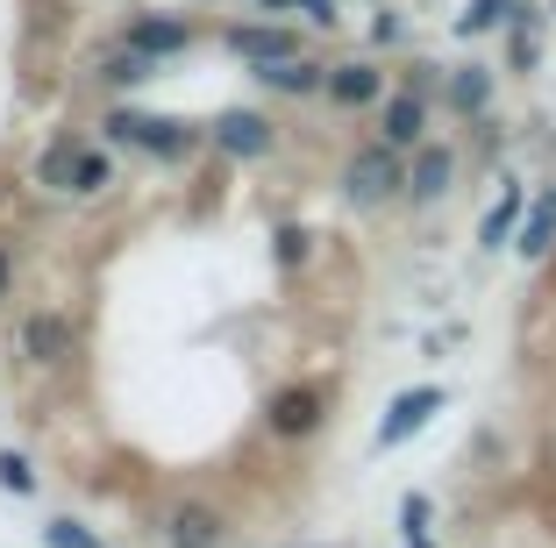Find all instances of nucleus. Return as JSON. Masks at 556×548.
<instances>
[{
    "mask_svg": "<svg viewBox=\"0 0 556 548\" xmlns=\"http://www.w3.org/2000/svg\"><path fill=\"white\" fill-rule=\"evenodd\" d=\"M343 193L357 200V207H386L393 193H407V164H400V150L393 143L357 150V157H350V171H343Z\"/></svg>",
    "mask_w": 556,
    "mask_h": 548,
    "instance_id": "nucleus-1",
    "label": "nucleus"
},
{
    "mask_svg": "<svg viewBox=\"0 0 556 548\" xmlns=\"http://www.w3.org/2000/svg\"><path fill=\"white\" fill-rule=\"evenodd\" d=\"M108 136H115V143H143V150H157V157H186V150H193V129L157 122V114H136V107L108 114Z\"/></svg>",
    "mask_w": 556,
    "mask_h": 548,
    "instance_id": "nucleus-2",
    "label": "nucleus"
},
{
    "mask_svg": "<svg viewBox=\"0 0 556 548\" xmlns=\"http://www.w3.org/2000/svg\"><path fill=\"white\" fill-rule=\"evenodd\" d=\"M435 406H442V385H414V392H400V399L386 406V420H378V449H400L407 435H421Z\"/></svg>",
    "mask_w": 556,
    "mask_h": 548,
    "instance_id": "nucleus-3",
    "label": "nucleus"
},
{
    "mask_svg": "<svg viewBox=\"0 0 556 548\" xmlns=\"http://www.w3.org/2000/svg\"><path fill=\"white\" fill-rule=\"evenodd\" d=\"M450 178H457V150H442V143H421L414 150V164H407V200H442L450 193Z\"/></svg>",
    "mask_w": 556,
    "mask_h": 548,
    "instance_id": "nucleus-4",
    "label": "nucleus"
},
{
    "mask_svg": "<svg viewBox=\"0 0 556 548\" xmlns=\"http://www.w3.org/2000/svg\"><path fill=\"white\" fill-rule=\"evenodd\" d=\"M214 143L229 150V157H264V150H271V122H264V114H222V122H214Z\"/></svg>",
    "mask_w": 556,
    "mask_h": 548,
    "instance_id": "nucleus-5",
    "label": "nucleus"
},
{
    "mask_svg": "<svg viewBox=\"0 0 556 548\" xmlns=\"http://www.w3.org/2000/svg\"><path fill=\"white\" fill-rule=\"evenodd\" d=\"M421 129H428V100L414 93V86L386 100V143H393V150H414V143H421Z\"/></svg>",
    "mask_w": 556,
    "mask_h": 548,
    "instance_id": "nucleus-6",
    "label": "nucleus"
},
{
    "mask_svg": "<svg viewBox=\"0 0 556 548\" xmlns=\"http://www.w3.org/2000/svg\"><path fill=\"white\" fill-rule=\"evenodd\" d=\"M314 420H321V392L293 385V392H278V399H271V435H307Z\"/></svg>",
    "mask_w": 556,
    "mask_h": 548,
    "instance_id": "nucleus-7",
    "label": "nucleus"
},
{
    "mask_svg": "<svg viewBox=\"0 0 556 548\" xmlns=\"http://www.w3.org/2000/svg\"><path fill=\"white\" fill-rule=\"evenodd\" d=\"M328 93L343 100V107H371V100L386 93V72L378 65H336L328 72Z\"/></svg>",
    "mask_w": 556,
    "mask_h": 548,
    "instance_id": "nucleus-8",
    "label": "nucleus"
},
{
    "mask_svg": "<svg viewBox=\"0 0 556 548\" xmlns=\"http://www.w3.org/2000/svg\"><path fill=\"white\" fill-rule=\"evenodd\" d=\"M514 250H521L528 264H542V257L556 250V193H542V200H535V214L521 221V235H514Z\"/></svg>",
    "mask_w": 556,
    "mask_h": 548,
    "instance_id": "nucleus-9",
    "label": "nucleus"
},
{
    "mask_svg": "<svg viewBox=\"0 0 556 548\" xmlns=\"http://www.w3.org/2000/svg\"><path fill=\"white\" fill-rule=\"evenodd\" d=\"M229 43H236V58H257V65H278V58H300V36H293V29H236Z\"/></svg>",
    "mask_w": 556,
    "mask_h": 548,
    "instance_id": "nucleus-10",
    "label": "nucleus"
},
{
    "mask_svg": "<svg viewBox=\"0 0 556 548\" xmlns=\"http://www.w3.org/2000/svg\"><path fill=\"white\" fill-rule=\"evenodd\" d=\"M257 79H264V86H278V93H321L328 72H321V65H307V58H278V65H264Z\"/></svg>",
    "mask_w": 556,
    "mask_h": 548,
    "instance_id": "nucleus-11",
    "label": "nucleus"
},
{
    "mask_svg": "<svg viewBox=\"0 0 556 548\" xmlns=\"http://www.w3.org/2000/svg\"><path fill=\"white\" fill-rule=\"evenodd\" d=\"M214 541H222V520L207 506H179L172 513V548H214Z\"/></svg>",
    "mask_w": 556,
    "mask_h": 548,
    "instance_id": "nucleus-12",
    "label": "nucleus"
},
{
    "mask_svg": "<svg viewBox=\"0 0 556 548\" xmlns=\"http://www.w3.org/2000/svg\"><path fill=\"white\" fill-rule=\"evenodd\" d=\"M514 235H521V186H507V193L492 200L485 228H478V242H485V250H500V242H514Z\"/></svg>",
    "mask_w": 556,
    "mask_h": 548,
    "instance_id": "nucleus-13",
    "label": "nucleus"
},
{
    "mask_svg": "<svg viewBox=\"0 0 556 548\" xmlns=\"http://www.w3.org/2000/svg\"><path fill=\"white\" fill-rule=\"evenodd\" d=\"M186 22H136L129 29V50H143V58H172V50H186Z\"/></svg>",
    "mask_w": 556,
    "mask_h": 548,
    "instance_id": "nucleus-14",
    "label": "nucleus"
},
{
    "mask_svg": "<svg viewBox=\"0 0 556 548\" xmlns=\"http://www.w3.org/2000/svg\"><path fill=\"white\" fill-rule=\"evenodd\" d=\"M485 100H492V72L485 65H464L457 79H450V107L457 114H485Z\"/></svg>",
    "mask_w": 556,
    "mask_h": 548,
    "instance_id": "nucleus-15",
    "label": "nucleus"
},
{
    "mask_svg": "<svg viewBox=\"0 0 556 548\" xmlns=\"http://www.w3.org/2000/svg\"><path fill=\"white\" fill-rule=\"evenodd\" d=\"M22 342H29V356H36V364H58V356L72 349L65 321H29V335H22Z\"/></svg>",
    "mask_w": 556,
    "mask_h": 548,
    "instance_id": "nucleus-16",
    "label": "nucleus"
},
{
    "mask_svg": "<svg viewBox=\"0 0 556 548\" xmlns=\"http://www.w3.org/2000/svg\"><path fill=\"white\" fill-rule=\"evenodd\" d=\"M521 15V8H514V0H471V15L457 22L464 36H485V29H500V22H514Z\"/></svg>",
    "mask_w": 556,
    "mask_h": 548,
    "instance_id": "nucleus-17",
    "label": "nucleus"
},
{
    "mask_svg": "<svg viewBox=\"0 0 556 548\" xmlns=\"http://www.w3.org/2000/svg\"><path fill=\"white\" fill-rule=\"evenodd\" d=\"M400 527H407V548H435V541H428V499H421V492H407V506H400Z\"/></svg>",
    "mask_w": 556,
    "mask_h": 548,
    "instance_id": "nucleus-18",
    "label": "nucleus"
},
{
    "mask_svg": "<svg viewBox=\"0 0 556 548\" xmlns=\"http://www.w3.org/2000/svg\"><path fill=\"white\" fill-rule=\"evenodd\" d=\"M100 79L136 86V79H150V58H143V50H122V58H108V72H100Z\"/></svg>",
    "mask_w": 556,
    "mask_h": 548,
    "instance_id": "nucleus-19",
    "label": "nucleus"
},
{
    "mask_svg": "<svg viewBox=\"0 0 556 548\" xmlns=\"http://www.w3.org/2000/svg\"><path fill=\"white\" fill-rule=\"evenodd\" d=\"M50 548H108V541H93L79 520H50Z\"/></svg>",
    "mask_w": 556,
    "mask_h": 548,
    "instance_id": "nucleus-20",
    "label": "nucleus"
},
{
    "mask_svg": "<svg viewBox=\"0 0 556 548\" xmlns=\"http://www.w3.org/2000/svg\"><path fill=\"white\" fill-rule=\"evenodd\" d=\"M0 484H8V492H36V470L22 463L15 449H8V456H0Z\"/></svg>",
    "mask_w": 556,
    "mask_h": 548,
    "instance_id": "nucleus-21",
    "label": "nucleus"
},
{
    "mask_svg": "<svg viewBox=\"0 0 556 548\" xmlns=\"http://www.w3.org/2000/svg\"><path fill=\"white\" fill-rule=\"evenodd\" d=\"M43 178H50V186H72V178H79V157H72V150H50V157H43Z\"/></svg>",
    "mask_w": 556,
    "mask_h": 548,
    "instance_id": "nucleus-22",
    "label": "nucleus"
},
{
    "mask_svg": "<svg viewBox=\"0 0 556 548\" xmlns=\"http://www.w3.org/2000/svg\"><path fill=\"white\" fill-rule=\"evenodd\" d=\"M100 186H108V157L86 150V157H79V186H72V193H100Z\"/></svg>",
    "mask_w": 556,
    "mask_h": 548,
    "instance_id": "nucleus-23",
    "label": "nucleus"
},
{
    "mask_svg": "<svg viewBox=\"0 0 556 548\" xmlns=\"http://www.w3.org/2000/svg\"><path fill=\"white\" fill-rule=\"evenodd\" d=\"M278 264H300V257H307V228H278Z\"/></svg>",
    "mask_w": 556,
    "mask_h": 548,
    "instance_id": "nucleus-24",
    "label": "nucleus"
},
{
    "mask_svg": "<svg viewBox=\"0 0 556 548\" xmlns=\"http://www.w3.org/2000/svg\"><path fill=\"white\" fill-rule=\"evenodd\" d=\"M300 8H307V22H321V29L336 22V0H300Z\"/></svg>",
    "mask_w": 556,
    "mask_h": 548,
    "instance_id": "nucleus-25",
    "label": "nucleus"
},
{
    "mask_svg": "<svg viewBox=\"0 0 556 548\" xmlns=\"http://www.w3.org/2000/svg\"><path fill=\"white\" fill-rule=\"evenodd\" d=\"M0 292H8V250H0Z\"/></svg>",
    "mask_w": 556,
    "mask_h": 548,
    "instance_id": "nucleus-26",
    "label": "nucleus"
},
{
    "mask_svg": "<svg viewBox=\"0 0 556 548\" xmlns=\"http://www.w3.org/2000/svg\"><path fill=\"white\" fill-rule=\"evenodd\" d=\"M264 8H293V0H264Z\"/></svg>",
    "mask_w": 556,
    "mask_h": 548,
    "instance_id": "nucleus-27",
    "label": "nucleus"
}]
</instances>
